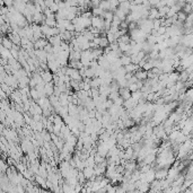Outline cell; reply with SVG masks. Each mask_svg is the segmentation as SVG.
I'll use <instances>...</instances> for the list:
<instances>
[{"label": "cell", "mask_w": 193, "mask_h": 193, "mask_svg": "<svg viewBox=\"0 0 193 193\" xmlns=\"http://www.w3.org/2000/svg\"><path fill=\"white\" fill-rule=\"evenodd\" d=\"M120 62H121L122 67H125V66H128V64H130V63H131V58H130L129 55L123 54L122 57L120 58Z\"/></svg>", "instance_id": "cell-5"}, {"label": "cell", "mask_w": 193, "mask_h": 193, "mask_svg": "<svg viewBox=\"0 0 193 193\" xmlns=\"http://www.w3.org/2000/svg\"><path fill=\"white\" fill-rule=\"evenodd\" d=\"M134 76H136V78L138 79V80L145 81L146 79L148 78V71H143V70H141V69H139V70L134 73Z\"/></svg>", "instance_id": "cell-2"}, {"label": "cell", "mask_w": 193, "mask_h": 193, "mask_svg": "<svg viewBox=\"0 0 193 193\" xmlns=\"http://www.w3.org/2000/svg\"><path fill=\"white\" fill-rule=\"evenodd\" d=\"M45 25L49 27L57 26V20L54 18H45Z\"/></svg>", "instance_id": "cell-7"}, {"label": "cell", "mask_w": 193, "mask_h": 193, "mask_svg": "<svg viewBox=\"0 0 193 193\" xmlns=\"http://www.w3.org/2000/svg\"><path fill=\"white\" fill-rule=\"evenodd\" d=\"M2 42H3V45H5V49H10V48L14 45V44H13V42H10V41H9V40H7V38H5Z\"/></svg>", "instance_id": "cell-10"}, {"label": "cell", "mask_w": 193, "mask_h": 193, "mask_svg": "<svg viewBox=\"0 0 193 193\" xmlns=\"http://www.w3.org/2000/svg\"><path fill=\"white\" fill-rule=\"evenodd\" d=\"M167 174H168V172H167V169H162V171H159V172H157V173L155 174V176L157 177L158 180H162V178H164V177H166Z\"/></svg>", "instance_id": "cell-8"}, {"label": "cell", "mask_w": 193, "mask_h": 193, "mask_svg": "<svg viewBox=\"0 0 193 193\" xmlns=\"http://www.w3.org/2000/svg\"><path fill=\"white\" fill-rule=\"evenodd\" d=\"M49 43L46 40H44V38H40V40H37L35 42V49L36 50H43L44 49V46L46 45V44Z\"/></svg>", "instance_id": "cell-4"}, {"label": "cell", "mask_w": 193, "mask_h": 193, "mask_svg": "<svg viewBox=\"0 0 193 193\" xmlns=\"http://www.w3.org/2000/svg\"><path fill=\"white\" fill-rule=\"evenodd\" d=\"M185 19H186V15H185L182 10L178 11V13H177V20H178L180 23H184Z\"/></svg>", "instance_id": "cell-9"}, {"label": "cell", "mask_w": 193, "mask_h": 193, "mask_svg": "<svg viewBox=\"0 0 193 193\" xmlns=\"http://www.w3.org/2000/svg\"><path fill=\"white\" fill-rule=\"evenodd\" d=\"M53 89H54V85H53L52 81L45 84V85H44V94H45V95H49V96H52Z\"/></svg>", "instance_id": "cell-3"}, {"label": "cell", "mask_w": 193, "mask_h": 193, "mask_svg": "<svg viewBox=\"0 0 193 193\" xmlns=\"http://www.w3.org/2000/svg\"><path fill=\"white\" fill-rule=\"evenodd\" d=\"M41 78H42V80H43L45 84H48V83H51V81H52L53 75L49 70L42 71V73H41Z\"/></svg>", "instance_id": "cell-1"}, {"label": "cell", "mask_w": 193, "mask_h": 193, "mask_svg": "<svg viewBox=\"0 0 193 193\" xmlns=\"http://www.w3.org/2000/svg\"><path fill=\"white\" fill-rule=\"evenodd\" d=\"M98 46H99V49H105L108 46V42H107V40H106L105 36H101L99 37V42H98Z\"/></svg>", "instance_id": "cell-6"}, {"label": "cell", "mask_w": 193, "mask_h": 193, "mask_svg": "<svg viewBox=\"0 0 193 193\" xmlns=\"http://www.w3.org/2000/svg\"><path fill=\"white\" fill-rule=\"evenodd\" d=\"M31 95H32V97H33L34 99H38V98H40V96H38V93L36 92L35 88H33V89L31 90Z\"/></svg>", "instance_id": "cell-11"}]
</instances>
